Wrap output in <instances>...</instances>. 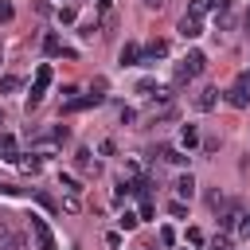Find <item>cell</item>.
Masks as SVG:
<instances>
[{
    "mask_svg": "<svg viewBox=\"0 0 250 250\" xmlns=\"http://www.w3.org/2000/svg\"><path fill=\"white\" fill-rule=\"evenodd\" d=\"M203 66H207V55H203V51H188V55L180 59V66H176V86H184V82L199 78V74H203Z\"/></svg>",
    "mask_w": 250,
    "mask_h": 250,
    "instance_id": "6da1fadb",
    "label": "cell"
},
{
    "mask_svg": "<svg viewBox=\"0 0 250 250\" xmlns=\"http://www.w3.org/2000/svg\"><path fill=\"white\" fill-rule=\"evenodd\" d=\"M47 86H51V66L43 62V66L35 70V86H31V94H27V113H31V109H35V105L43 102V94H47Z\"/></svg>",
    "mask_w": 250,
    "mask_h": 250,
    "instance_id": "7a4b0ae2",
    "label": "cell"
},
{
    "mask_svg": "<svg viewBox=\"0 0 250 250\" xmlns=\"http://www.w3.org/2000/svg\"><path fill=\"white\" fill-rule=\"evenodd\" d=\"M227 102H230L234 109H246V105H250V74H238V78H234V86L227 90Z\"/></svg>",
    "mask_w": 250,
    "mask_h": 250,
    "instance_id": "3957f363",
    "label": "cell"
},
{
    "mask_svg": "<svg viewBox=\"0 0 250 250\" xmlns=\"http://www.w3.org/2000/svg\"><path fill=\"white\" fill-rule=\"evenodd\" d=\"M31 234H35V250H55V234H51L47 219L31 215Z\"/></svg>",
    "mask_w": 250,
    "mask_h": 250,
    "instance_id": "277c9868",
    "label": "cell"
},
{
    "mask_svg": "<svg viewBox=\"0 0 250 250\" xmlns=\"http://www.w3.org/2000/svg\"><path fill=\"white\" fill-rule=\"evenodd\" d=\"M117 62H121V66H145V47H141V43H125V47L117 51Z\"/></svg>",
    "mask_w": 250,
    "mask_h": 250,
    "instance_id": "5b68a950",
    "label": "cell"
},
{
    "mask_svg": "<svg viewBox=\"0 0 250 250\" xmlns=\"http://www.w3.org/2000/svg\"><path fill=\"white\" fill-rule=\"evenodd\" d=\"M215 105H219V90H215V86H203V90L195 94V109H199V113H211Z\"/></svg>",
    "mask_w": 250,
    "mask_h": 250,
    "instance_id": "8992f818",
    "label": "cell"
},
{
    "mask_svg": "<svg viewBox=\"0 0 250 250\" xmlns=\"http://www.w3.org/2000/svg\"><path fill=\"white\" fill-rule=\"evenodd\" d=\"M20 148H16V137L12 133H0V160H8V164H20Z\"/></svg>",
    "mask_w": 250,
    "mask_h": 250,
    "instance_id": "52a82bcc",
    "label": "cell"
},
{
    "mask_svg": "<svg viewBox=\"0 0 250 250\" xmlns=\"http://www.w3.org/2000/svg\"><path fill=\"white\" fill-rule=\"evenodd\" d=\"M180 35H184V39H199V35H203V20L184 12V20H180Z\"/></svg>",
    "mask_w": 250,
    "mask_h": 250,
    "instance_id": "ba28073f",
    "label": "cell"
},
{
    "mask_svg": "<svg viewBox=\"0 0 250 250\" xmlns=\"http://www.w3.org/2000/svg\"><path fill=\"white\" fill-rule=\"evenodd\" d=\"M43 55H66V59H74V51H70V47H62V39H59V35H47V39H43Z\"/></svg>",
    "mask_w": 250,
    "mask_h": 250,
    "instance_id": "9c48e42d",
    "label": "cell"
},
{
    "mask_svg": "<svg viewBox=\"0 0 250 250\" xmlns=\"http://www.w3.org/2000/svg\"><path fill=\"white\" fill-rule=\"evenodd\" d=\"M164 55H168V43H164V39H152V43L145 47V66L156 62V59H164Z\"/></svg>",
    "mask_w": 250,
    "mask_h": 250,
    "instance_id": "30bf717a",
    "label": "cell"
},
{
    "mask_svg": "<svg viewBox=\"0 0 250 250\" xmlns=\"http://www.w3.org/2000/svg\"><path fill=\"white\" fill-rule=\"evenodd\" d=\"M176 195H180V199H191V195H195V176H191V172H184V176L176 180Z\"/></svg>",
    "mask_w": 250,
    "mask_h": 250,
    "instance_id": "8fae6325",
    "label": "cell"
},
{
    "mask_svg": "<svg viewBox=\"0 0 250 250\" xmlns=\"http://www.w3.org/2000/svg\"><path fill=\"white\" fill-rule=\"evenodd\" d=\"M152 156H160V160H168V164H184V160H188V156H180L172 145H156V148H152Z\"/></svg>",
    "mask_w": 250,
    "mask_h": 250,
    "instance_id": "7c38bea8",
    "label": "cell"
},
{
    "mask_svg": "<svg viewBox=\"0 0 250 250\" xmlns=\"http://www.w3.org/2000/svg\"><path fill=\"white\" fill-rule=\"evenodd\" d=\"M180 145H184V148H195V145H199V129H195V125H180Z\"/></svg>",
    "mask_w": 250,
    "mask_h": 250,
    "instance_id": "4fadbf2b",
    "label": "cell"
},
{
    "mask_svg": "<svg viewBox=\"0 0 250 250\" xmlns=\"http://www.w3.org/2000/svg\"><path fill=\"white\" fill-rule=\"evenodd\" d=\"M74 160H78V168H82V172H90V168L98 172V160H90V148H78V152H74Z\"/></svg>",
    "mask_w": 250,
    "mask_h": 250,
    "instance_id": "5bb4252c",
    "label": "cell"
},
{
    "mask_svg": "<svg viewBox=\"0 0 250 250\" xmlns=\"http://www.w3.org/2000/svg\"><path fill=\"white\" fill-rule=\"evenodd\" d=\"M207 12H211V0H188V16H199L203 20Z\"/></svg>",
    "mask_w": 250,
    "mask_h": 250,
    "instance_id": "9a60e30c",
    "label": "cell"
},
{
    "mask_svg": "<svg viewBox=\"0 0 250 250\" xmlns=\"http://www.w3.org/2000/svg\"><path fill=\"white\" fill-rule=\"evenodd\" d=\"M20 86H23V82H20L16 74H4V78H0V94H16Z\"/></svg>",
    "mask_w": 250,
    "mask_h": 250,
    "instance_id": "2e32d148",
    "label": "cell"
},
{
    "mask_svg": "<svg viewBox=\"0 0 250 250\" xmlns=\"http://www.w3.org/2000/svg\"><path fill=\"white\" fill-rule=\"evenodd\" d=\"M59 188H62L66 195H78V191H82V188H78V180H74V176H62V172H59Z\"/></svg>",
    "mask_w": 250,
    "mask_h": 250,
    "instance_id": "e0dca14e",
    "label": "cell"
},
{
    "mask_svg": "<svg viewBox=\"0 0 250 250\" xmlns=\"http://www.w3.org/2000/svg\"><path fill=\"white\" fill-rule=\"evenodd\" d=\"M39 164H43V160H39V156H31V152H23V156H20V168H23V172H39Z\"/></svg>",
    "mask_w": 250,
    "mask_h": 250,
    "instance_id": "ac0fdd59",
    "label": "cell"
},
{
    "mask_svg": "<svg viewBox=\"0 0 250 250\" xmlns=\"http://www.w3.org/2000/svg\"><path fill=\"white\" fill-rule=\"evenodd\" d=\"M121 230H137V223H141V215H133V211H121Z\"/></svg>",
    "mask_w": 250,
    "mask_h": 250,
    "instance_id": "d6986e66",
    "label": "cell"
},
{
    "mask_svg": "<svg viewBox=\"0 0 250 250\" xmlns=\"http://www.w3.org/2000/svg\"><path fill=\"white\" fill-rule=\"evenodd\" d=\"M207 203H211V211H223L227 207V195L223 191H207Z\"/></svg>",
    "mask_w": 250,
    "mask_h": 250,
    "instance_id": "ffe728a7",
    "label": "cell"
},
{
    "mask_svg": "<svg viewBox=\"0 0 250 250\" xmlns=\"http://www.w3.org/2000/svg\"><path fill=\"white\" fill-rule=\"evenodd\" d=\"M137 94L152 98V94H156V82H152V78H141V82H137Z\"/></svg>",
    "mask_w": 250,
    "mask_h": 250,
    "instance_id": "44dd1931",
    "label": "cell"
},
{
    "mask_svg": "<svg viewBox=\"0 0 250 250\" xmlns=\"http://www.w3.org/2000/svg\"><path fill=\"white\" fill-rule=\"evenodd\" d=\"M55 16H59V23H74V20H78V12H74V8H59Z\"/></svg>",
    "mask_w": 250,
    "mask_h": 250,
    "instance_id": "7402d4cb",
    "label": "cell"
},
{
    "mask_svg": "<svg viewBox=\"0 0 250 250\" xmlns=\"http://www.w3.org/2000/svg\"><path fill=\"white\" fill-rule=\"evenodd\" d=\"M207 250H234V246H230V238H227V234H219V238H211V246H207Z\"/></svg>",
    "mask_w": 250,
    "mask_h": 250,
    "instance_id": "603a6c76",
    "label": "cell"
},
{
    "mask_svg": "<svg viewBox=\"0 0 250 250\" xmlns=\"http://www.w3.org/2000/svg\"><path fill=\"white\" fill-rule=\"evenodd\" d=\"M160 242L172 246V242H176V230H172V227H160Z\"/></svg>",
    "mask_w": 250,
    "mask_h": 250,
    "instance_id": "cb8c5ba5",
    "label": "cell"
},
{
    "mask_svg": "<svg viewBox=\"0 0 250 250\" xmlns=\"http://www.w3.org/2000/svg\"><path fill=\"white\" fill-rule=\"evenodd\" d=\"M188 242H191V246H203L207 238H203V230H195V227H191V230H188Z\"/></svg>",
    "mask_w": 250,
    "mask_h": 250,
    "instance_id": "d4e9b609",
    "label": "cell"
},
{
    "mask_svg": "<svg viewBox=\"0 0 250 250\" xmlns=\"http://www.w3.org/2000/svg\"><path fill=\"white\" fill-rule=\"evenodd\" d=\"M121 121H125V125L137 121V109H133V105H121Z\"/></svg>",
    "mask_w": 250,
    "mask_h": 250,
    "instance_id": "484cf974",
    "label": "cell"
},
{
    "mask_svg": "<svg viewBox=\"0 0 250 250\" xmlns=\"http://www.w3.org/2000/svg\"><path fill=\"white\" fill-rule=\"evenodd\" d=\"M35 199H39V203H43V207H47V211H55V199H51V195H47V191H35Z\"/></svg>",
    "mask_w": 250,
    "mask_h": 250,
    "instance_id": "4316f807",
    "label": "cell"
},
{
    "mask_svg": "<svg viewBox=\"0 0 250 250\" xmlns=\"http://www.w3.org/2000/svg\"><path fill=\"white\" fill-rule=\"evenodd\" d=\"M141 219H152V195H148V199H141Z\"/></svg>",
    "mask_w": 250,
    "mask_h": 250,
    "instance_id": "83f0119b",
    "label": "cell"
},
{
    "mask_svg": "<svg viewBox=\"0 0 250 250\" xmlns=\"http://www.w3.org/2000/svg\"><path fill=\"white\" fill-rule=\"evenodd\" d=\"M8 20H12V4H8V0H0V23H8Z\"/></svg>",
    "mask_w": 250,
    "mask_h": 250,
    "instance_id": "f1b7e54d",
    "label": "cell"
},
{
    "mask_svg": "<svg viewBox=\"0 0 250 250\" xmlns=\"http://www.w3.org/2000/svg\"><path fill=\"white\" fill-rule=\"evenodd\" d=\"M0 191H4V195H20V188H16V184H0Z\"/></svg>",
    "mask_w": 250,
    "mask_h": 250,
    "instance_id": "f546056e",
    "label": "cell"
},
{
    "mask_svg": "<svg viewBox=\"0 0 250 250\" xmlns=\"http://www.w3.org/2000/svg\"><path fill=\"white\" fill-rule=\"evenodd\" d=\"M211 8H215V12H227V8H230V0H211Z\"/></svg>",
    "mask_w": 250,
    "mask_h": 250,
    "instance_id": "4dcf8cb0",
    "label": "cell"
},
{
    "mask_svg": "<svg viewBox=\"0 0 250 250\" xmlns=\"http://www.w3.org/2000/svg\"><path fill=\"white\" fill-rule=\"evenodd\" d=\"M145 4H148V8H164V0H145Z\"/></svg>",
    "mask_w": 250,
    "mask_h": 250,
    "instance_id": "1f68e13d",
    "label": "cell"
},
{
    "mask_svg": "<svg viewBox=\"0 0 250 250\" xmlns=\"http://www.w3.org/2000/svg\"><path fill=\"white\" fill-rule=\"evenodd\" d=\"M246 31H250V12H246Z\"/></svg>",
    "mask_w": 250,
    "mask_h": 250,
    "instance_id": "d6a6232c",
    "label": "cell"
},
{
    "mask_svg": "<svg viewBox=\"0 0 250 250\" xmlns=\"http://www.w3.org/2000/svg\"><path fill=\"white\" fill-rule=\"evenodd\" d=\"M246 227H250V219H246Z\"/></svg>",
    "mask_w": 250,
    "mask_h": 250,
    "instance_id": "836d02e7",
    "label": "cell"
},
{
    "mask_svg": "<svg viewBox=\"0 0 250 250\" xmlns=\"http://www.w3.org/2000/svg\"><path fill=\"white\" fill-rule=\"evenodd\" d=\"M0 59H4V51H0Z\"/></svg>",
    "mask_w": 250,
    "mask_h": 250,
    "instance_id": "e575fe53",
    "label": "cell"
}]
</instances>
